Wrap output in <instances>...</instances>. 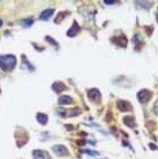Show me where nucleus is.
Masks as SVG:
<instances>
[{
    "label": "nucleus",
    "instance_id": "obj_13",
    "mask_svg": "<svg viewBox=\"0 0 158 159\" xmlns=\"http://www.w3.org/2000/svg\"><path fill=\"white\" fill-rule=\"evenodd\" d=\"M33 24V20L31 18H26L22 21V24L24 27H29L32 25Z\"/></svg>",
    "mask_w": 158,
    "mask_h": 159
},
{
    "label": "nucleus",
    "instance_id": "obj_7",
    "mask_svg": "<svg viewBox=\"0 0 158 159\" xmlns=\"http://www.w3.org/2000/svg\"><path fill=\"white\" fill-rule=\"evenodd\" d=\"M79 29H80V28H79L78 24H77L76 21H74L73 22V26L71 27L70 29H69L68 32H67V35H68L69 37L76 36V35L78 34Z\"/></svg>",
    "mask_w": 158,
    "mask_h": 159
},
{
    "label": "nucleus",
    "instance_id": "obj_15",
    "mask_svg": "<svg viewBox=\"0 0 158 159\" xmlns=\"http://www.w3.org/2000/svg\"><path fill=\"white\" fill-rule=\"evenodd\" d=\"M2 24H3V22H2V21L1 19H0V27H1L2 26Z\"/></svg>",
    "mask_w": 158,
    "mask_h": 159
},
{
    "label": "nucleus",
    "instance_id": "obj_5",
    "mask_svg": "<svg viewBox=\"0 0 158 159\" xmlns=\"http://www.w3.org/2000/svg\"><path fill=\"white\" fill-rule=\"evenodd\" d=\"M33 157L35 159H48L49 156L46 152L40 150H36L33 151Z\"/></svg>",
    "mask_w": 158,
    "mask_h": 159
},
{
    "label": "nucleus",
    "instance_id": "obj_14",
    "mask_svg": "<svg viewBox=\"0 0 158 159\" xmlns=\"http://www.w3.org/2000/svg\"><path fill=\"white\" fill-rule=\"evenodd\" d=\"M105 3H109L108 5H111V4L115 2H114V1H105Z\"/></svg>",
    "mask_w": 158,
    "mask_h": 159
},
{
    "label": "nucleus",
    "instance_id": "obj_11",
    "mask_svg": "<svg viewBox=\"0 0 158 159\" xmlns=\"http://www.w3.org/2000/svg\"><path fill=\"white\" fill-rule=\"evenodd\" d=\"M37 120H38V122L42 125H46L47 122H48V117H47V115H45V114H37Z\"/></svg>",
    "mask_w": 158,
    "mask_h": 159
},
{
    "label": "nucleus",
    "instance_id": "obj_3",
    "mask_svg": "<svg viewBox=\"0 0 158 159\" xmlns=\"http://www.w3.org/2000/svg\"><path fill=\"white\" fill-rule=\"evenodd\" d=\"M53 150L56 155L60 156H65L69 154L68 150L63 145H56L53 147Z\"/></svg>",
    "mask_w": 158,
    "mask_h": 159
},
{
    "label": "nucleus",
    "instance_id": "obj_1",
    "mask_svg": "<svg viewBox=\"0 0 158 159\" xmlns=\"http://www.w3.org/2000/svg\"><path fill=\"white\" fill-rule=\"evenodd\" d=\"M16 58L11 54L0 56V69L4 71L13 70L16 65Z\"/></svg>",
    "mask_w": 158,
    "mask_h": 159
},
{
    "label": "nucleus",
    "instance_id": "obj_10",
    "mask_svg": "<svg viewBox=\"0 0 158 159\" xmlns=\"http://www.w3.org/2000/svg\"><path fill=\"white\" fill-rule=\"evenodd\" d=\"M73 101V99L71 97L67 96V95H63L59 99V104L61 105H65V104H70Z\"/></svg>",
    "mask_w": 158,
    "mask_h": 159
},
{
    "label": "nucleus",
    "instance_id": "obj_6",
    "mask_svg": "<svg viewBox=\"0 0 158 159\" xmlns=\"http://www.w3.org/2000/svg\"><path fill=\"white\" fill-rule=\"evenodd\" d=\"M54 13V9H47V10H43V12L41 13L40 18L43 21H48L51 17V16Z\"/></svg>",
    "mask_w": 158,
    "mask_h": 159
},
{
    "label": "nucleus",
    "instance_id": "obj_9",
    "mask_svg": "<svg viewBox=\"0 0 158 159\" xmlns=\"http://www.w3.org/2000/svg\"><path fill=\"white\" fill-rule=\"evenodd\" d=\"M118 108L122 112H128L131 109V106L129 103L125 101V100H119L117 104Z\"/></svg>",
    "mask_w": 158,
    "mask_h": 159
},
{
    "label": "nucleus",
    "instance_id": "obj_4",
    "mask_svg": "<svg viewBox=\"0 0 158 159\" xmlns=\"http://www.w3.org/2000/svg\"><path fill=\"white\" fill-rule=\"evenodd\" d=\"M88 96H89V99H91L93 101H98L100 99L101 95L99 90H97V89H90L88 93Z\"/></svg>",
    "mask_w": 158,
    "mask_h": 159
},
{
    "label": "nucleus",
    "instance_id": "obj_12",
    "mask_svg": "<svg viewBox=\"0 0 158 159\" xmlns=\"http://www.w3.org/2000/svg\"><path fill=\"white\" fill-rule=\"evenodd\" d=\"M124 122H125V123L127 126L130 127V128H134L135 125L134 119H133V117H129V116H127V117H126L124 119Z\"/></svg>",
    "mask_w": 158,
    "mask_h": 159
},
{
    "label": "nucleus",
    "instance_id": "obj_2",
    "mask_svg": "<svg viewBox=\"0 0 158 159\" xmlns=\"http://www.w3.org/2000/svg\"><path fill=\"white\" fill-rule=\"evenodd\" d=\"M152 93L150 91L146 90V89H143L140 91L138 94V98L139 101L142 104L147 102L150 98H151Z\"/></svg>",
    "mask_w": 158,
    "mask_h": 159
},
{
    "label": "nucleus",
    "instance_id": "obj_16",
    "mask_svg": "<svg viewBox=\"0 0 158 159\" xmlns=\"http://www.w3.org/2000/svg\"><path fill=\"white\" fill-rule=\"evenodd\" d=\"M157 21H158V16H157Z\"/></svg>",
    "mask_w": 158,
    "mask_h": 159
},
{
    "label": "nucleus",
    "instance_id": "obj_8",
    "mask_svg": "<svg viewBox=\"0 0 158 159\" xmlns=\"http://www.w3.org/2000/svg\"><path fill=\"white\" fill-rule=\"evenodd\" d=\"M52 89H54L56 93H62V92L65 90L67 89L66 86L65 84H63L62 82H60V81H56L55 83L52 86Z\"/></svg>",
    "mask_w": 158,
    "mask_h": 159
}]
</instances>
